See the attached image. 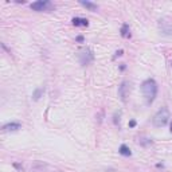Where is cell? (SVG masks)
Wrapping results in <instances>:
<instances>
[{
	"mask_svg": "<svg viewBox=\"0 0 172 172\" xmlns=\"http://www.w3.org/2000/svg\"><path fill=\"white\" fill-rule=\"evenodd\" d=\"M31 10L34 11H50L54 8L53 3L48 1V0H38L35 3H31Z\"/></svg>",
	"mask_w": 172,
	"mask_h": 172,
	"instance_id": "3957f363",
	"label": "cell"
},
{
	"mask_svg": "<svg viewBox=\"0 0 172 172\" xmlns=\"http://www.w3.org/2000/svg\"><path fill=\"white\" fill-rule=\"evenodd\" d=\"M159 28H160L161 34L168 35V36H171V35H172V24L169 23L168 20H165V19L159 20Z\"/></svg>",
	"mask_w": 172,
	"mask_h": 172,
	"instance_id": "277c9868",
	"label": "cell"
},
{
	"mask_svg": "<svg viewBox=\"0 0 172 172\" xmlns=\"http://www.w3.org/2000/svg\"><path fill=\"white\" fill-rule=\"evenodd\" d=\"M79 4H81V5H83V7H86L89 11H97V10H98V5H97L96 3L87 1V0H86V1H85V0H81Z\"/></svg>",
	"mask_w": 172,
	"mask_h": 172,
	"instance_id": "ba28073f",
	"label": "cell"
},
{
	"mask_svg": "<svg viewBox=\"0 0 172 172\" xmlns=\"http://www.w3.org/2000/svg\"><path fill=\"white\" fill-rule=\"evenodd\" d=\"M93 59H94V54H93V51H91V50L83 51V53L79 55V62L82 64H89Z\"/></svg>",
	"mask_w": 172,
	"mask_h": 172,
	"instance_id": "8992f818",
	"label": "cell"
},
{
	"mask_svg": "<svg viewBox=\"0 0 172 172\" xmlns=\"http://www.w3.org/2000/svg\"><path fill=\"white\" fill-rule=\"evenodd\" d=\"M141 93L145 98V102L148 105H150L155 101L156 96H157V83L155 79L149 78V79H145L141 83Z\"/></svg>",
	"mask_w": 172,
	"mask_h": 172,
	"instance_id": "6da1fadb",
	"label": "cell"
},
{
	"mask_svg": "<svg viewBox=\"0 0 172 172\" xmlns=\"http://www.w3.org/2000/svg\"><path fill=\"white\" fill-rule=\"evenodd\" d=\"M122 53H124L122 50H118L117 53H116V56H121V55H122Z\"/></svg>",
	"mask_w": 172,
	"mask_h": 172,
	"instance_id": "5bb4252c",
	"label": "cell"
},
{
	"mask_svg": "<svg viewBox=\"0 0 172 172\" xmlns=\"http://www.w3.org/2000/svg\"><path fill=\"white\" fill-rule=\"evenodd\" d=\"M121 36L122 38H130V30H129V26L128 24H122L121 27Z\"/></svg>",
	"mask_w": 172,
	"mask_h": 172,
	"instance_id": "30bf717a",
	"label": "cell"
},
{
	"mask_svg": "<svg viewBox=\"0 0 172 172\" xmlns=\"http://www.w3.org/2000/svg\"><path fill=\"white\" fill-rule=\"evenodd\" d=\"M129 126H130V128H133V126H136V121H134V120H132L130 122H129Z\"/></svg>",
	"mask_w": 172,
	"mask_h": 172,
	"instance_id": "4fadbf2b",
	"label": "cell"
},
{
	"mask_svg": "<svg viewBox=\"0 0 172 172\" xmlns=\"http://www.w3.org/2000/svg\"><path fill=\"white\" fill-rule=\"evenodd\" d=\"M169 117H171L169 116V110L167 108H161L155 114V117H153V125L157 126V128H163V126H165L168 124Z\"/></svg>",
	"mask_w": 172,
	"mask_h": 172,
	"instance_id": "7a4b0ae2",
	"label": "cell"
},
{
	"mask_svg": "<svg viewBox=\"0 0 172 172\" xmlns=\"http://www.w3.org/2000/svg\"><path fill=\"white\" fill-rule=\"evenodd\" d=\"M22 128V125L19 122H8L3 126V130L4 132H13V130H19Z\"/></svg>",
	"mask_w": 172,
	"mask_h": 172,
	"instance_id": "52a82bcc",
	"label": "cell"
},
{
	"mask_svg": "<svg viewBox=\"0 0 172 172\" xmlns=\"http://www.w3.org/2000/svg\"><path fill=\"white\" fill-rule=\"evenodd\" d=\"M118 152H120V155H122V156H130L132 155V152H130V149H129L128 147H126L125 144H122L120 147V149H118Z\"/></svg>",
	"mask_w": 172,
	"mask_h": 172,
	"instance_id": "8fae6325",
	"label": "cell"
},
{
	"mask_svg": "<svg viewBox=\"0 0 172 172\" xmlns=\"http://www.w3.org/2000/svg\"><path fill=\"white\" fill-rule=\"evenodd\" d=\"M77 40H78V42H82V40H83V36H78Z\"/></svg>",
	"mask_w": 172,
	"mask_h": 172,
	"instance_id": "9a60e30c",
	"label": "cell"
},
{
	"mask_svg": "<svg viewBox=\"0 0 172 172\" xmlns=\"http://www.w3.org/2000/svg\"><path fill=\"white\" fill-rule=\"evenodd\" d=\"M42 93H43V87H39V89H36V90L34 91V94H32V97H34V99H35V101H38V99L40 98V96H42Z\"/></svg>",
	"mask_w": 172,
	"mask_h": 172,
	"instance_id": "7c38bea8",
	"label": "cell"
},
{
	"mask_svg": "<svg viewBox=\"0 0 172 172\" xmlns=\"http://www.w3.org/2000/svg\"><path fill=\"white\" fill-rule=\"evenodd\" d=\"M73 24L74 26H89V22L87 19H83V18H73Z\"/></svg>",
	"mask_w": 172,
	"mask_h": 172,
	"instance_id": "9c48e42d",
	"label": "cell"
},
{
	"mask_svg": "<svg viewBox=\"0 0 172 172\" xmlns=\"http://www.w3.org/2000/svg\"><path fill=\"white\" fill-rule=\"evenodd\" d=\"M118 96H120L121 101L122 102H126V97L129 96V83L126 81H124L121 83V86L118 87Z\"/></svg>",
	"mask_w": 172,
	"mask_h": 172,
	"instance_id": "5b68a950",
	"label": "cell"
}]
</instances>
